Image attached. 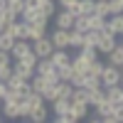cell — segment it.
Instances as JSON below:
<instances>
[{
    "instance_id": "cell-1",
    "label": "cell",
    "mask_w": 123,
    "mask_h": 123,
    "mask_svg": "<svg viewBox=\"0 0 123 123\" xmlns=\"http://www.w3.org/2000/svg\"><path fill=\"white\" fill-rule=\"evenodd\" d=\"M35 74H37V76H42V79L47 81L49 86H52V84H57V81H59L57 67H54V64H52L49 59H37V64H35Z\"/></svg>"
},
{
    "instance_id": "cell-2",
    "label": "cell",
    "mask_w": 123,
    "mask_h": 123,
    "mask_svg": "<svg viewBox=\"0 0 123 123\" xmlns=\"http://www.w3.org/2000/svg\"><path fill=\"white\" fill-rule=\"evenodd\" d=\"M101 86H116L123 81V74H121V67H113V64H104V69H101Z\"/></svg>"
},
{
    "instance_id": "cell-3",
    "label": "cell",
    "mask_w": 123,
    "mask_h": 123,
    "mask_svg": "<svg viewBox=\"0 0 123 123\" xmlns=\"http://www.w3.org/2000/svg\"><path fill=\"white\" fill-rule=\"evenodd\" d=\"M116 42H118V37H116V35H111L108 30H101V32H98V42H96V52L106 57L111 49L116 47Z\"/></svg>"
},
{
    "instance_id": "cell-4",
    "label": "cell",
    "mask_w": 123,
    "mask_h": 123,
    "mask_svg": "<svg viewBox=\"0 0 123 123\" xmlns=\"http://www.w3.org/2000/svg\"><path fill=\"white\" fill-rule=\"evenodd\" d=\"M47 37H49V42H52L54 49H69V30H59V27H54Z\"/></svg>"
},
{
    "instance_id": "cell-5",
    "label": "cell",
    "mask_w": 123,
    "mask_h": 123,
    "mask_svg": "<svg viewBox=\"0 0 123 123\" xmlns=\"http://www.w3.org/2000/svg\"><path fill=\"white\" fill-rule=\"evenodd\" d=\"M32 44V52L37 54V59H47L49 54H52V42H49V37L44 35V37H39V39H35V42H30Z\"/></svg>"
},
{
    "instance_id": "cell-6",
    "label": "cell",
    "mask_w": 123,
    "mask_h": 123,
    "mask_svg": "<svg viewBox=\"0 0 123 123\" xmlns=\"http://www.w3.org/2000/svg\"><path fill=\"white\" fill-rule=\"evenodd\" d=\"M17 108H20V101H15V98H3L0 101V113L7 121H17Z\"/></svg>"
},
{
    "instance_id": "cell-7",
    "label": "cell",
    "mask_w": 123,
    "mask_h": 123,
    "mask_svg": "<svg viewBox=\"0 0 123 123\" xmlns=\"http://www.w3.org/2000/svg\"><path fill=\"white\" fill-rule=\"evenodd\" d=\"M54 27H59V30H71V25H74V15H71L69 12V10H57V12H54Z\"/></svg>"
},
{
    "instance_id": "cell-8",
    "label": "cell",
    "mask_w": 123,
    "mask_h": 123,
    "mask_svg": "<svg viewBox=\"0 0 123 123\" xmlns=\"http://www.w3.org/2000/svg\"><path fill=\"white\" fill-rule=\"evenodd\" d=\"M30 52H32V44H30L27 39H15V44L10 47V57H12V62H15V59L27 57Z\"/></svg>"
},
{
    "instance_id": "cell-9",
    "label": "cell",
    "mask_w": 123,
    "mask_h": 123,
    "mask_svg": "<svg viewBox=\"0 0 123 123\" xmlns=\"http://www.w3.org/2000/svg\"><path fill=\"white\" fill-rule=\"evenodd\" d=\"M12 71H15L20 79L30 81V79H32V74H35V67L27 64V62H22V59H17V62H12Z\"/></svg>"
},
{
    "instance_id": "cell-10",
    "label": "cell",
    "mask_w": 123,
    "mask_h": 123,
    "mask_svg": "<svg viewBox=\"0 0 123 123\" xmlns=\"http://www.w3.org/2000/svg\"><path fill=\"white\" fill-rule=\"evenodd\" d=\"M104 30H108L111 35L121 37V35H123V15H111V17H106Z\"/></svg>"
},
{
    "instance_id": "cell-11",
    "label": "cell",
    "mask_w": 123,
    "mask_h": 123,
    "mask_svg": "<svg viewBox=\"0 0 123 123\" xmlns=\"http://www.w3.org/2000/svg\"><path fill=\"white\" fill-rule=\"evenodd\" d=\"M47 59L59 69V67H64V64H69V62H71V54H69V49H52V54H49Z\"/></svg>"
},
{
    "instance_id": "cell-12",
    "label": "cell",
    "mask_w": 123,
    "mask_h": 123,
    "mask_svg": "<svg viewBox=\"0 0 123 123\" xmlns=\"http://www.w3.org/2000/svg\"><path fill=\"white\" fill-rule=\"evenodd\" d=\"M69 111H71V116H74L76 121H84V118L91 116V106H89V104H79V101H71Z\"/></svg>"
},
{
    "instance_id": "cell-13",
    "label": "cell",
    "mask_w": 123,
    "mask_h": 123,
    "mask_svg": "<svg viewBox=\"0 0 123 123\" xmlns=\"http://www.w3.org/2000/svg\"><path fill=\"white\" fill-rule=\"evenodd\" d=\"M104 96H106V101H111V104L123 106V89H121V84H116V86H106V89H104Z\"/></svg>"
},
{
    "instance_id": "cell-14",
    "label": "cell",
    "mask_w": 123,
    "mask_h": 123,
    "mask_svg": "<svg viewBox=\"0 0 123 123\" xmlns=\"http://www.w3.org/2000/svg\"><path fill=\"white\" fill-rule=\"evenodd\" d=\"M94 5H96V0H79L69 12L74 15V17H76V15H91V12H94Z\"/></svg>"
},
{
    "instance_id": "cell-15",
    "label": "cell",
    "mask_w": 123,
    "mask_h": 123,
    "mask_svg": "<svg viewBox=\"0 0 123 123\" xmlns=\"http://www.w3.org/2000/svg\"><path fill=\"white\" fill-rule=\"evenodd\" d=\"M106 64H113V67H121V64H123V47H121V39L116 42V47L106 54Z\"/></svg>"
},
{
    "instance_id": "cell-16",
    "label": "cell",
    "mask_w": 123,
    "mask_h": 123,
    "mask_svg": "<svg viewBox=\"0 0 123 123\" xmlns=\"http://www.w3.org/2000/svg\"><path fill=\"white\" fill-rule=\"evenodd\" d=\"M49 118V104H39L37 108H32V111H30V116H27V121H47ZM25 121V123H27Z\"/></svg>"
},
{
    "instance_id": "cell-17",
    "label": "cell",
    "mask_w": 123,
    "mask_h": 123,
    "mask_svg": "<svg viewBox=\"0 0 123 123\" xmlns=\"http://www.w3.org/2000/svg\"><path fill=\"white\" fill-rule=\"evenodd\" d=\"M49 106H52V111H49L52 116H64V113H69V106H71V101H69V98H54Z\"/></svg>"
},
{
    "instance_id": "cell-18",
    "label": "cell",
    "mask_w": 123,
    "mask_h": 123,
    "mask_svg": "<svg viewBox=\"0 0 123 123\" xmlns=\"http://www.w3.org/2000/svg\"><path fill=\"white\" fill-rule=\"evenodd\" d=\"M44 35H47V25H39V22L27 25V42H35V39L44 37Z\"/></svg>"
},
{
    "instance_id": "cell-19",
    "label": "cell",
    "mask_w": 123,
    "mask_h": 123,
    "mask_svg": "<svg viewBox=\"0 0 123 123\" xmlns=\"http://www.w3.org/2000/svg\"><path fill=\"white\" fill-rule=\"evenodd\" d=\"M86 94H89V106H96L101 104L106 96H104V86H94V89H86Z\"/></svg>"
},
{
    "instance_id": "cell-20",
    "label": "cell",
    "mask_w": 123,
    "mask_h": 123,
    "mask_svg": "<svg viewBox=\"0 0 123 123\" xmlns=\"http://www.w3.org/2000/svg\"><path fill=\"white\" fill-rule=\"evenodd\" d=\"M81 44H84V32L69 30V49H81Z\"/></svg>"
},
{
    "instance_id": "cell-21",
    "label": "cell",
    "mask_w": 123,
    "mask_h": 123,
    "mask_svg": "<svg viewBox=\"0 0 123 123\" xmlns=\"http://www.w3.org/2000/svg\"><path fill=\"white\" fill-rule=\"evenodd\" d=\"M57 10H59V7H57V0H44V3L39 5V12H42L47 20H52Z\"/></svg>"
},
{
    "instance_id": "cell-22",
    "label": "cell",
    "mask_w": 123,
    "mask_h": 123,
    "mask_svg": "<svg viewBox=\"0 0 123 123\" xmlns=\"http://www.w3.org/2000/svg\"><path fill=\"white\" fill-rule=\"evenodd\" d=\"M86 25H89V30H104V25H106V17H98V15H86Z\"/></svg>"
},
{
    "instance_id": "cell-23",
    "label": "cell",
    "mask_w": 123,
    "mask_h": 123,
    "mask_svg": "<svg viewBox=\"0 0 123 123\" xmlns=\"http://www.w3.org/2000/svg\"><path fill=\"white\" fill-rule=\"evenodd\" d=\"M5 84H7V89H10V91H20V89H22V86L27 84V81H25V79H20V76L15 74V71H12V74H10V79L5 81Z\"/></svg>"
},
{
    "instance_id": "cell-24",
    "label": "cell",
    "mask_w": 123,
    "mask_h": 123,
    "mask_svg": "<svg viewBox=\"0 0 123 123\" xmlns=\"http://www.w3.org/2000/svg\"><path fill=\"white\" fill-rule=\"evenodd\" d=\"M47 86H49V84H47V81H44L42 76L32 74V79H30V89H32V91H37V94H42V91H44Z\"/></svg>"
},
{
    "instance_id": "cell-25",
    "label": "cell",
    "mask_w": 123,
    "mask_h": 123,
    "mask_svg": "<svg viewBox=\"0 0 123 123\" xmlns=\"http://www.w3.org/2000/svg\"><path fill=\"white\" fill-rule=\"evenodd\" d=\"M94 15H98V17H111L108 0H96V5H94Z\"/></svg>"
},
{
    "instance_id": "cell-26",
    "label": "cell",
    "mask_w": 123,
    "mask_h": 123,
    "mask_svg": "<svg viewBox=\"0 0 123 123\" xmlns=\"http://www.w3.org/2000/svg\"><path fill=\"white\" fill-rule=\"evenodd\" d=\"M76 52L84 57L86 62H94V59H98V57H101V54L96 52V47H81V49H76Z\"/></svg>"
},
{
    "instance_id": "cell-27",
    "label": "cell",
    "mask_w": 123,
    "mask_h": 123,
    "mask_svg": "<svg viewBox=\"0 0 123 123\" xmlns=\"http://www.w3.org/2000/svg\"><path fill=\"white\" fill-rule=\"evenodd\" d=\"M15 44V37L7 35V32H0V49H5V52H10V47Z\"/></svg>"
},
{
    "instance_id": "cell-28",
    "label": "cell",
    "mask_w": 123,
    "mask_h": 123,
    "mask_svg": "<svg viewBox=\"0 0 123 123\" xmlns=\"http://www.w3.org/2000/svg\"><path fill=\"white\" fill-rule=\"evenodd\" d=\"M22 7H25L22 0H7V10H10V12H15L17 17H20V12H22Z\"/></svg>"
},
{
    "instance_id": "cell-29",
    "label": "cell",
    "mask_w": 123,
    "mask_h": 123,
    "mask_svg": "<svg viewBox=\"0 0 123 123\" xmlns=\"http://www.w3.org/2000/svg\"><path fill=\"white\" fill-rule=\"evenodd\" d=\"M111 15H123V0H108Z\"/></svg>"
},
{
    "instance_id": "cell-30",
    "label": "cell",
    "mask_w": 123,
    "mask_h": 123,
    "mask_svg": "<svg viewBox=\"0 0 123 123\" xmlns=\"http://www.w3.org/2000/svg\"><path fill=\"white\" fill-rule=\"evenodd\" d=\"M69 84H71V86H81V84H84V74H79V71H71Z\"/></svg>"
},
{
    "instance_id": "cell-31",
    "label": "cell",
    "mask_w": 123,
    "mask_h": 123,
    "mask_svg": "<svg viewBox=\"0 0 123 123\" xmlns=\"http://www.w3.org/2000/svg\"><path fill=\"white\" fill-rule=\"evenodd\" d=\"M10 74H12V64H5V67H0V81H7Z\"/></svg>"
},
{
    "instance_id": "cell-32",
    "label": "cell",
    "mask_w": 123,
    "mask_h": 123,
    "mask_svg": "<svg viewBox=\"0 0 123 123\" xmlns=\"http://www.w3.org/2000/svg\"><path fill=\"white\" fill-rule=\"evenodd\" d=\"M79 3V0H57V7H62V10H71Z\"/></svg>"
},
{
    "instance_id": "cell-33",
    "label": "cell",
    "mask_w": 123,
    "mask_h": 123,
    "mask_svg": "<svg viewBox=\"0 0 123 123\" xmlns=\"http://www.w3.org/2000/svg\"><path fill=\"white\" fill-rule=\"evenodd\" d=\"M5 64H12V57H10V52L0 49V67H5Z\"/></svg>"
},
{
    "instance_id": "cell-34",
    "label": "cell",
    "mask_w": 123,
    "mask_h": 123,
    "mask_svg": "<svg viewBox=\"0 0 123 123\" xmlns=\"http://www.w3.org/2000/svg\"><path fill=\"white\" fill-rule=\"evenodd\" d=\"M22 3H25V7H32V10H37L39 5L44 3V0H22Z\"/></svg>"
},
{
    "instance_id": "cell-35",
    "label": "cell",
    "mask_w": 123,
    "mask_h": 123,
    "mask_svg": "<svg viewBox=\"0 0 123 123\" xmlns=\"http://www.w3.org/2000/svg\"><path fill=\"white\" fill-rule=\"evenodd\" d=\"M7 96V84H5V81H0V101H3Z\"/></svg>"
},
{
    "instance_id": "cell-36",
    "label": "cell",
    "mask_w": 123,
    "mask_h": 123,
    "mask_svg": "<svg viewBox=\"0 0 123 123\" xmlns=\"http://www.w3.org/2000/svg\"><path fill=\"white\" fill-rule=\"evenodd\" d=\"M101 123H121V121H116L113 116H104V118H101Z\"/></svg>"
},
{
    "instance_id": "cell-37",
    "label": "cell",
    "mask_w": 123,
    "mask_h": 123,
    "mask_svg": "<svg viewBox=\"0 0 123 123\" xmlns=\"http://www.w3.org/2000/svg\"><path fill=\"white\" fill-rule=\"evenodd\" d=\"M49 123H69V121H67L64 116H54V118H52V121H49Z\"/></svg>"
},
{
    "instance_id": "cell-38",
    "label": "cell",
    "mask_w": 123,
    "mask_h": 123,
    "mask_svg": "<svg viewBox=\"0 0 123 123\" xmlns=\"http://www.w3.org/2000/svg\"><path fill=\"white\" fill-rule=\"evenodd\" d=\"M5 7H7V0H0V12H3Z\"/></svg>"
},
{
    "instance_id": "cell-39",
    "label": "cell",
    "mask_w": 123,
    "mask_h": 123,
    "mask_svg": "<svg viewBox=\"0 0 123 123\" xmlns=\"http://www.w3.org/2000/svg\"><path fill=\"white\" fill-rule=\"evenodd\" d=\"M3 27H5V22H3V17H0V30H3Z\"/></svg>"
},
{
    "instance_id": "cell-40",
    "label": "cell",
    "mask_w": 123,
    "mask_h": 123,
    "mask_svg": "<svg viewBox=\"0 0 123 123\" xmlns=\"http://www.w3.org/2000/svg\"><path fill=\"white\" fill-rule=\"evenodd\" d=\"M0 123H5V118H3V113H0Z\"/></svg>"
},
{
    "instance_id": "cell-41",
    "label": "cell",
    "mask_w": 123,
    "mask_h": 123,
    "mask_svg": "<svg viewBox=\"0 0 123 123\" xmlns=\"http://www.w3.org/2000/svg\"><path fill=\"white\" fill-rule=\"evenodd\" d=\"M76 123H81V121H76Z\"/></svg>"
}]
</instances>
